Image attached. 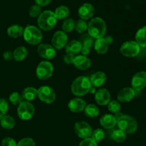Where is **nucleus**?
I'll use <instances>...</instances> for the list:
<instances>
[{
  "label": "nucleus",
  "mask_w": 146,
  "mask_h": 146,
  "mask_svg": "<svg viewBox=\"0 0 146 146\" xmlns=\"http://www.w3.org/2000/svg\"><path fill=\"white\" fill-rule=\"evenodd\" d=\"M106 24L101 17H95L88 23V34L94 39L102 38L106 33Z\"/></svg>",
  "instance_id": "1"
},
{
  "label": "nucleus",
  "mask_w": 146,
  "mask_h": 146,
  "mask_svg": "<svg viewBox=\"0 0 146 146\" xmlns=\"http://www.w3.org/2000/svg\"><path fill=\"white\" fill-rule=\"evenodd\" d=\"M92 87L90 78L84 76L77 77L73 81L71 86V91L76 96H83L88 93Z\"/></svg>",
  "instance_id": "2"
},
{
  "label": "nucleus",
  "mask_w": 146,
  "mask_h": 146,
  "mask_svg": "<svg viewBox=\"0 0 146 146\" xmlns=\"http://www.w3.org/2000/svg\"><path fill=\"white\" fill-rule=\"evenodd\" d=\"M57 23V19L54 11L50 10L41 12L37 19V24L40 29L44 31H50L53 29Z\"/></svg>",
  "instance_id": "3"
},
{
  "label": "nucleus",
  "mask_w": 146,
  "mask_h": 146,
  "mask_svg": "<svg viewBox=\"0 0 146 146\" xmlns=\"http://www.w3.org/2000/svg\"><path fill=\"white\" fill-rule=\"evenodd\" d=\"M23 36L26 42L30 45L40 44L43 38L41 29L32 25H28L24 29Z\"/></svg>",
  "instance_id": "4"
},
{
  "label": "nucleus",
  "mask_w": 146,
  "mask_h": 146,
  "mask_svg": "<svg viewBox=\"0 0 146 146\" xmlns=\"http://www.w3.org/2000/svg\"><path fill=\"white\" fill-rule=\"evenodd\" d=\"M118 128L122 130L126 134L134 133L138 128L137 121L133 117L129 115L123 114L121 118L117 121Z\"/></svg>",
  "instance_id": "5"
},
{
  "label": "nucleus",
  "mask_w": 146,
  "mask_h": 146,
  "mask_svg": "<svg viewBox=\"0 0 146 146\" xmlns=\"http://www.w3.org/2000/svg\"><path fill=\"white\" fill-rule=\"evenodd\" d=\"M141 48L135 41H127L121 45L120 51L123 56L128 58H133L138 56Z\"/></svg>",
  "instance_id": "6"
},
{
  "label": "nucleus",
  "mask_w": 146,
  "mask_h": 146,
  "mask_svg": "<svg viewBox=\"0 0 146 146\" xmlns=\"http://www.w3.org/2000/svg\"><path fill=\"white\" fill-rule=\"evenodd\" d=\"M35 113V108L31 102L22 101L17 108V114L19 118L23 121L31 119Z\"/></svg>",
  "instance_id": "7"
},
{
  "label": "nucleus",
  "mask_w": 146,
  "mask_h": 146,
  "mask_svg": "<svg viewBox=\"0 0 146 146\" xmlns=\"http://www.w3.org/2000/svg\"><path fill=\"white\" fill-rule=\"evenodd\" d=\"M54 66L48 61H43L38 64L36 69V75L40 80H46L52 76Z\"/></svg>",
  "instance_id": "8"
},
{
  "label": "nucleus",
  "mask_w": 146,
  "mask_h": 146,
  "mask_svg": "<svg viewBox=\"0 0 146 146\" xmlns=\"http://www.w3.org/2000/svg\"><path fill=\"white\" fill-rule=\"evenodd\" d=\"M37 97L44 104H51L55 101L56 93L51 87L43 86L37 89Z\"/></svg>",
  "instance_id": "9"
},
{
  "label": "nucleus",
  "mask_w": 146,
  "mask_h": 146,
  "mask_svg": "<svg viewBox=\"0 0 146 146\" xmlns=\"http://www.w3.org/2000/svg\"><path fill=\"white\" fill-rule=\"evenodd\" d=\"M75 133L78 138L81 139L91 138L93 129L91 125L86 121H78L74 125Z\"/></svg>",
  "instance_id": "10"
},
{
  "label": "nucleus",
  "mask_w": 146,
  "mask_h": 146,
  "mask_svg": "<svg viewBox=\"0 0 146 146\" xmlns=\"http://www.w3.org/2000/svg\"><path fill=\"white\" fill-rule=\"evenodd\" d=\"M113 42V38L111 36L98 38L94 42V49L98 54H105L108 51L110 45Z\"/></svg>",
  "instance_id": "11"
},
{
  "label": "nucleus",
  "mask_w": 146,
  "mask_h": 146,
  "mask_svg": "<svg viewBox=\"0 0 146 146\" xmlns=\"http://www.w3.org/2000/svg\"><path fill=\"white\" fill-rule=\"evenodd\" d=\"M68 43V36L63 31H58L54 33L51 38V45L55 49L64 48Z\"/></svg>",
  "instance_id": "12"
},
{
  "label": "nucleus",
  "mask_w": 146,
  "mask_h": 146,
  "mask_svg": "<svg viewBox=\"0 0 146 146\" xmlns=\"http://www.w3.org/2000/svg\"><path fill=\"white\" fill-rule=\"evenodd\" d=\"M132 88L135 91H142L146 87V72L139 71L133 76L131 79Z\"/></svg>",
  "instance_id": "13"
},
{
  "label": "nucleus",
  "mask_w": 146,
  "mask_h": 146,
  "mask_svg": "<svg viewBox=\"0 0 146 146\" xmlns=\"http://www.w3.org/2000/svg\"><path fill=\"white\" fill-rule=\"evenodd\" d=\"M37 52L41 58L47 60L54 58L56 54L55 48L48 44H40L37 48Z\"/></svg>",
  "instance_id": "14"
},
{
  "label": "nucleus",
  "mask_w": 146,
  "mask_h": 146,
  "mask_svg": "<svg viewBox=\"0 0 146 146\" xmlns=\"http://www.w3.org/2000/svg\"><path fill=\"white\" fill-rule=\"evenodd\" d=\"M95 12L94 6L89 3H84L79 7L78 10V14L81 19L88 20L92 18Z\"/></svg>",
  "instance_id": "15"
},
{
  "label": "nucleus",
  "mask_w": 146,
  "mask_h": 146,
  "mask_svg": "<svg viewBox=\"0 0 146 146\" xmlns=\"http://www.w3.org/2000/svg\"><path fill=\"white\" fill-rule=\"evenodd\" d=\"M135 97V90L132 87H125L122 88L117 96L118 101L121 103L130 102Z\"/></svg>",
  "instance_id": "16"
},
{
  "label": "nucleus",
  "mask_w": 146,
  "mask_h": 146,
  "mask_svg": "<svg viewBox=\"0 0 146 146\" xmlns=\"http://www.w3.org/2000/svg\"><path fill=\"white\" fill-rule=\"evenodd\" d=\"M73 64L77 69L84 71V70L88 69L91 67V60L87 56L82 55V54L76 55L74 58Z\"/></svg>",
  "instance_id": "17"
},
{
  "label": "nucleus",
  "mask_w": 146,
  "mask_h": 146,
  "mask_svg": "<svg viewBox=\"0 0 146 146\" xmlns=\"http://www.w3.org/2000/svg\"><path fill=\"white\" fill-rule=\"evenodd\" d=\"M79 41L82 46V48L81 51L82 55L87 56L88 54H89L90 49L94 45V42H95L94 38L91 37L88 34H86L81 37V40Z\"/></svg>",
  "instance_id": "18"
},
{
  "label": "nucleus",
  "mask_w": 146,
  "mask_h": 146,
  "mask_svg": "<svg viewBox=\"0 0 146 146\" xmlns=\"http://www.w3.org/2000/svg\"><path fill=\"white\" fill-rule=\"evenodd\" d=\"M95 100L100 106H106L111 101V94L106 88H100L95 94Z\"/></svg>",
  "instance_id": "19"
},
{
  "label": "nucleus",
  "mask_w": 146,
  "mask_h": 146,
  "mask_svg": "<svg viewBox=\"0 0 146 146\" xmlns=\"http://www.w3.org/2000/svg\"><path fill=\"white\" fill-rule=\"evenodd\" d=\"M86 103L81 98H74L70 100L68 104V108L72 113H79L84 110Z\"/></svg>",
  "instance_id": "20"
},
{
  "label": "nucleus",
  "mask_w": 146,
  "mask_h": 146,
  "mask_svg": "<svg viewBox=\"0 0 146 146\" xmlns=\"http://www.w3.org/2000/svg\"><path fill=\"white\" fill-rule=\"evenodd\" d=\"M90 81H91V86L94 88L101 87L106 81V75L103 71H97L91 75Z\"/></svg>",
  "instance_id": "21"
},
{
  "label": "nucleus",
  "mask_w": 146,
  "mask_h": 146,
  "mask_svg": "<svg viewBox=\"0 0 146 146\" xmlns=\"http://www.w3.org/2000/svg\"><path fill=\"white\" fill-rule=\"evenodd\" d=\"M64 48H65V51L66 54L76 56L81 52L82 46H81V42L78 40H72L71 41H68Z\"/></svg>",
  "instance_id": "22"
},
{
  "label": "nucleus",
  "mask_w": 146,
  "mask_h": 146,
  "mask_svg": "<svg viewBox=\"0 0 146 146\" xmlns=\"http://www.w3.org/2000/svg\"><path fill=\"white\" fill-rule=\"evenodd\" d=\"M100 125L104 127L106 129H111L114 128L117 124L116 120L115 117L112 114H104L101 118H100Z\"/></svg>",
  "instance_id": "23"
},
{
  "label": "nucleus",
  "mask_w": 146,
  "mask_h": 146,
  "mask_svg": "<svg viewBox=\"0 0 146 146\" xmlns=\"http://www.w3.org/2000/svg\"><path fill=\"white\" fill-rule=\"evenodd\" d=\"M135 41L141 48H146V26L141 27L135 34Z\"/></svg>",
  "instance_id": "24"
},
{
  "label": "nucleus",
  "mask_w": 146,
  "mask_h": 146,
  "mask_svg": "<svg viewBox=\"0 0 146 146\" xmlns=\"http://www.w3.org/2000/svg\"><path fill=\"white\" fill-rule=\"evenodd\" d=\"M21 97L24 101L30 102L37 97V89L34 87H27L23 90Z\"/></svg>",
  "instance_id": "25"
},
{
  "label": "nucleus",
  "mask_w": 146,
  "mask_h": 146,
  "mask_svg": "<svg viewBox=\"0 0 146 146\" xmlns=\"http://www.w3.org/2000/svg\"><path fill=\"white\" fill-rule=\"evenodd\" d=\"M24 32V28L19 24H13L7 29V34L11 38H17L21 36Z\"/></svg>",
  "instance_id": "26"
},
{
  "label": "nucleus",
  "mask_w": 146,
  "mask_h": 146,
  "mask_svg": "<svg viewBox=\"0 0 146 146\" xmlns=\"http://www.w3.org/2000/svg\"><path fill=\"white\" fill-rule=\"evenodd\" d=\"M28 55V51L26 47L19 46L16 48L13 52V58L16 61H21L25 59L26 57Z\"/></svg>",
  "instance_id": "27"
},
{
  "label": "nucleus",
  "mask_w": 146,
  "mask_h": 146,
  "mask_svg": "<svg viewBox=\"0 0 146 146\" xmlns=\"http://www.w3.org/2000/svg\"><path fill=\"white\" fill-rule=\"evenodd\" d=\"M0 125L5 129H12L15 126V120L10 115H4L0 118Z\"/></svg>",
  "instance_id": "28"
},
{
  "label": "nucleus",
  "mask_w": 146,
  "mask_h": 146,
  "mask_svg": "<svg viewBox=\"0 0 146 146\" xmlns=\"http://www.w3.org/2000/svg\"><path fill=\"white\" fill-rule=\"evenodd\" d=\"M57 19H65L68 17L70 14V10L66 6L61 5L57 7L54 11Z\"/></svg>",
  "instance_id": "29"
},
{
  "label": "nucleus",
  "mask_w": 146,
  "mask_h": 146,
  "mask_svg": "<svg viewBox=\"0 0 146 146\" xmlns=\"http://www.w3.org/2000/svg\"><path fill=\"white\" fill-rule=\"evenodd\" d=\"M84 113L87 117L91 118H96L98 115L100 113V110L95 104H88L84 108Z\"/></svg>",
  "instance_id": "30"
},
{
  "label": "nucleus",
  "mask_w": 146,
  "mask_h": 146,
  "mask_svg": "<svg viewBox=\"0 0 146 146\" xmlns=\"http://www.w3.org/2000/svg\"><path fill=\"white\" fill-rule=\"evenodd\" d=\"M111 138L116 143H123L126 140L127 134L121 129H115L111 133Z\"/></svg>",
  "instance_id": "31"
},
{
  "label": "nucleus",
  "mask_w": 146,
  "mask_h": 146,
  "mask_svg": "<svg viewBox=\"0 0 146 146\" xmlns=\"http://www.w3.org/2000/svg\"><path fill=\"white\" fill-rule=\"evenodd\" d=\"M105 135L106 134L104 130L101 129V128H97V129L93 131L91 135V138L94 140L96 143H98L104 139Z\"/></svg>",
  "instance_id": "32"
},
{
  "label": "nucleus",
  "mask_w": 146,
  "mask_h": 146,
  "mask_svg": "<svg viewBox=\"0 0 146 146\" xmlns=\"http://www.w3.org/2000/svg\"><path fill=\"white\" fill-rule=\"evenodd\" d=\"M75 21L71 18L66 19L62 24V29L64 33H70L75 29Z\"/></svg>",
  "instance_id": "33"
},
{
  "label": "nucleus",
  "mask_w": 146,
  "mask_h": 146,
  "mask_svg": "<svg viewBox=\"0 0 146 146\" xmlns=\"http://www.w3.org/2000/svg\"><path fill=\"white\" fill-rule=\"evenodd\" d=\"M88 29V24L86 22L85 20L79 19L75 23V29L79 34L85 32Z\"/></svg>",
  "instance_id": "34"
},
{
  "label": "nucleus",
  "mask_w": 146,
  "mask_h": 146,
  "mask_svg": "<svg viewBox=\"0 0 146 146\" xmlns=\"http://www.w3.org/2000/svg\"><path fill=\"white\" fill-rule=\"evenodd\" d=\"M108 109L112 113H116L121 111V104L118 101H111L108 104Z\"/></svg>",
  "instance_id": "35"
},
{
  "label": "nucleus",
  "mask_w": 146,
  "mask_h": 146,
  "mask_svg": "<svg viewBox=\"0 0 146 146\" xmlns=\"http://www.w3.org/2000/svg\"><path fill=\"white\" fill-rule=\"evenodd\" d=\"M9 101L14 106L19 105L20 103L22 101V97L18 92H13L9 96Z\"/></svg>",
  "instance_id": "36"
},
{
  "label": "nucleus",
  "mask_w": 146,
  "mask_h": 146,
  "mask_svg": "<svg viewBox=\"0 0 146 146\" xmlns=\"http://www.w3.org/2000/svg\"><path fill=\"white\" fill-rule=\"evenodd\" d=\"M41 12L42 11H41V7L36 5V4L31 6L29 9V11L30 17H33V18H38L40 14H41Z\"/></svg>",
  "instance_id": "37"
},
{
  "label": "nucleus",
  "mask_w": 146,
  "mask_h": 146,
  "mask_svg": "<svg viewBox=\"0 0 146 146\" xmlns=\"http://www.w3.org/2000/svg\"><path fill=\"white\" fill-rule=\"evenodd\" d=\"M9 109L8 102L4 98H0V118L6 115Z\"/></svg>",
  "instance_id": "38"
},
{
  "label": "nucleus",
  "mask_w": 146,
  "mask_h": 146,
  "mask_svg": "<svg viewBox=\"0 0 146 146\" xmlns=\"http://www.w3.org/2000/svg\"><path fill=\"white\" fill-rule=\"evenodd\" d=\"M17 146H36V143L32 138H24L17 143Z\"/></svg>",
  "instance_id": "39"
},
{
  "label": "nucleus",
  "mask_w": 146,
  "mask_h": 146,
  "mask_svg": "<svg viewBox=\"0 0 146 146\" xmlns=\"http://www.w3.org/2000/svg\"><path fill=\"white\" fill-rule=\"evenodd\" d=\"M17 143L10 137H6L1 141V146H17Z\"/></svg>",
  "instance_id": "40"
},
{
  "label": "nucleus",
  "mask_w": 146,
  "mask_h": 146,
  "mask_svg": "<svg viewBox=\"0 0 146 146\" xmlns=\"http://www.w3.org/2000/svg\"><path fill=\"white\" fill-rule=\"evenodd\" d=\"M79 146H98V143L91 138L83 139L82 141L80 143Z\"/></svg>",
  "instance_id": "41"
},
{
  "label": "nucleus",
  "mask_w": 146,
  "mask_h": 146,
  "mask_svg": "<svg viewBox=\"0 0 146 146\" xmlns=\"http://www.w3.org/2000/svg\"><path fill=\"white\" fill-rule=\"evenodd\" d=\"M76 56L72 55V54H66L64 56V61L65 64H73L74 61V58H75Z\"/></svg>",
  "instance_id": "42"
},
{
  "label": "nucleus",
  "mask_w": 146,
  "mask_h": 146,
  "mask_svg": "<svg viewBox=\"0 0 146 146\" xmlns=\"http://www.w3.org/2000/svg\"><path fill=\"white\" fill-rule=\"evenodd\" d=\"M34 1L36 5L39 7H45V6L48 5L52 0H34Z\"/></svg>",
  "instance_id": "43"
},
{
  "label": "nucleus",
  "mask_w": 146,
  "mask_h": 146,
  "mask_svg": "<svg viewBox=\"0 0 146 146\" xmlns=\"http://www.w3.org/2000/svg\"><path fill=\"white\" fill-rule=\"evenodd\" d=\"M3 58L6 60V61H10V60L13 59V53L11 51H7L3 54Z\"/></svg>",
  "instance_id": "44"
},
{
  "label": "nucleus",
  "mask_w": 146,
  "mask_h": 146,
  "mask_svg": "<svg viewBox=\"0 0 146 146\" xmlns=\"http://www.w3.org/2000/svg\"><path fill=\"white\" fill-rule=\"evenodd\" d=\"M96 88L93 86L91 87V89H90V91H89L90 94H96Z\"/></svg>",
  "instance_id": "45"
}]
</instances>
